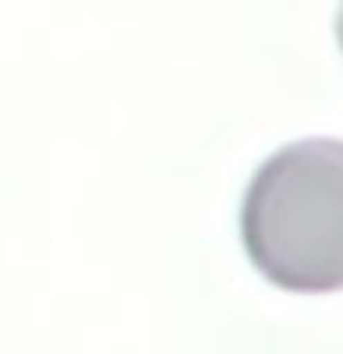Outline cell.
Returning a JSON list of instances; mask_svg holds the SVG:
<instances>
[{
  "label": "cell",
  "instance_id": "7a4b0ae2",
  "mask_svg": "<svg viewBox=\"0 0 343 354\" xmlns=\"http://www.w3.org/2000/svg\"><path fill=\"white\" fill-rule=\"evenodd\" d=\"M336 37H340V48H343V4H340V19H336Z\"/></svg>",
  "mask_w": 343,
  "mask_h": 354
},
{
  "label": "cell",
  "instance_id": "6da1fadb",
  "mask_svg": "<svg viewBox=\"0 0 343 354\" xmlns=\"http://www.w3.org/2000/svg\"><path fill=\"white\" fill-rule=\"evenodd\" d=\"M240 240L284 292H343V140L306 137L273 151L243 192Z\"/></svg>",
  "mask_w": 343,
  "mask_h": 354
}]
</instances>
